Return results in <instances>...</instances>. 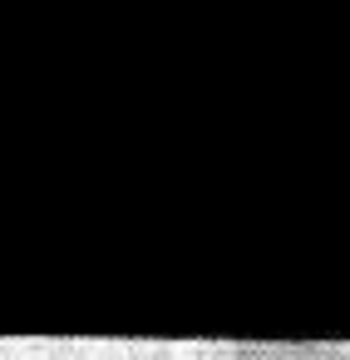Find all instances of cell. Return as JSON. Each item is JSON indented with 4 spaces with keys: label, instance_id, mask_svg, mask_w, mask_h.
Segmentation results:
<instances>
[{
    "label": "cell",
    "instance_id": "6da1fadb",
    "mask_svg": "<svg viewBox=\"0 0 350 360\" xmlns=\"http://www.w3.org/2000/svg\"><path fill=\"white\" fill-rule=\"evenodd\" d=\"M0 360H168V340H0Z\"/></svg>",
    "mask_w": 350,
    "mask_h": 360
},
{
    "label": "cell",
    "instance_id": "7a4b0ae2",
    "mask_svg": "<svg viewBox=\"0 0 350 360\" xmlns=\"http://www.w3.org/2000/svg\"><path fill=\"white\" fill-rule=\"evenodd\" d=\"M227 360H350V340H311V345H222Z\"/></svg>",
    "mask_w": 350,
    "mask_h": 360
},
{
    "label": "cell",
    "instance_id": "3957f363",
    "mask_svg": "<svg viewBox=\"0 0 350 360\" xmlns=\"http://www.w3.org/2000/svg\"><path fill=\"white\" fill-rule=\"evenodd\" d=\"M168 360H227L222 345H168Z\"/></svg>",
    "mask_w": 350,
    "mask_h": 360
}]
</instances>
